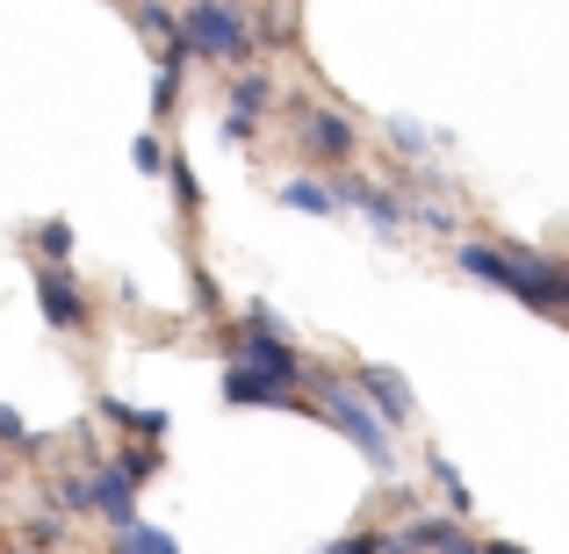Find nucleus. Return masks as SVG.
<instances>
[{"label":"nucleus","instance_id":"f03ea898","mask_svg":"<svg viewBox=\"0 0 569 554\" xmlns=\"http://www.w3.org/2000/svg\"><path fill=\"white\" fill-rule=\"evenodd\" d=\"M181 29L194 43V58H217V66H252V51H260V29H252L246 8H231V0H188L181 8Z\"/></svg>","mask_w":569,"mask_h":554},{"label":"nucleus","instance_id":"6e6552de","mask_svg":"<svg viewBox=\"0 0 569 554\" xmlns=\"http://www.w3.org/2000/svg\"><path fill=\"white\" fill-rule=\"evenodd\" d=\"M353 389H361V396L376 403V411L389 417V425H403V417H411V382H403L397 367H376V361H361V367H353Z\"/></svg>","mask_w":569,"mask_h":554},{"label":"nucleus","instance_id":"20e7f679","mask_svg":"<svg viewBox=\"0 0 569 554\" xmlns=\"http://www.w3.org/2000/svg\"><path fill=\"white\" fill-rule=\"evenodd\" d=\"M223 403H231V411H296V382H281V374H267L252 361H231Z\"/></svg>","mask_w":569,"mask_h":554},{"label":"nucleus","instance_id":"4468645a","mask_svg":"<svg viewBox=\"0 0 569 554\" xmlns=\"http://www.w3.org/2000/svg\"><path fill=\"white\" fill-rule=\"evenodd\" d=\"M281 202L303 209V216H332L339 194H332V181H281Z\"/></svg>","mask_w":569,"mask_h":554},{"label":"nucleus","instance_id":"7ed1b4c3","mask_svg":"<svg viewBox=\"0 0 569 554\" xmlns=\"http://www.w3.org/2000/svg\"><path fill=\"white\" fill-rule=\"evenodd\" d=\"M289 115H296V144H303L318 167H347L353 159V115L318 109V101H303V94L289 101Z\"/></svg>","mask_w":569,"mask_h":554},{"label":"nucleus","instance_id":"ddd939ff","mask_svg":"<svg viewBox=\"0 0 569 554\" xmlns=\"http://www.w3.org/2000/svg\"><path fill=\"white\" fill-rule=\"evenodd\" d=\"M109 469H123V475H130V483H138V490H144V483H152V475H159V469H167V446H159V440H138V446H123V454H116V461H109Z\"/></svg>","mask_w":569,"mask_h":554},{"label":"nucleus","instance_id":"f8f14e48","mask_svg":"<svg viewBox=\"0 0 569 554\" xmlns=\"http://www.w3.org/2000/svg\"><path fill=\"white\" fill-rule=\"evenodd\" d=\"M231 109H238V115H267V109H274V80H267V72H252V66H238Z\"/></svg>","mask_w":569,"mask_h":554},{"label":"nucleus","instance_id":"9d476101","mask_svg":"<svg viewBox=\"0 0 569 554\" xmlns=\"http://www.w3.org/2000/svg\"><path fill=\"white\" fill-rule=\"evenodd\" d=\"M94 512L109 518V526H130V518H138V483H130L123 469H94Z\"/></svg>","mask_w":569,"mask_h":554},{"label":"nucleus","instance_id":"0eeeda50","mask_svg":"<svg viewBox=\"0 0 569 554\" xmlns=\"http://www.w3.org/2000/svg\"><path fill=\"white\" fill-rule=\"evenodd\" d=\"M332 194H339V209H368L382 231H403V216H411V202H403V194L361 181V173H332Z\"/></svg>","mask_w":569,"mask_h":554},{"label":"nucleus","instance_id":"412c9836","mask_svg":"<svg viewBox=\"0 0 569 554\" xmlns=\"http://www.w3.org/2000/svg\"><path fill=\"white\" fill-rule=\"evenodd\" d=\"M389 144H397V152H411V159H418V152H426L432 138H426V130L411 123V115H389Z\"/></svg>","mask_w":569,"mask_h":554},{"label":"nucleus","instance_id":"6ab92c4d","mask_svg":"<svg viewBox=\"0 0 569 554\" xmlns=\"http://www.w3.org/2000/svg\"><path fill=\"white\" fill-rule=\"evenodd\" d=\"M252 29H260V51H289V8H267Z\"/></svg>","mask_w":569,"mask_h":554},{"label":"nucleus","instance_id":"aec40b11","mask_svg":"<svg viewBox=\"0 0 569 554\" xmlns=\"http://www.w3.org/2000/svg\"><path fill=\"white\" fill-rule=\"evenodd\" d=\"M167 181H173V194H181V209H202V188H194V173H188V159H181V152L167 159Z\"/></svg>","mask_w":569,"mask_h":554},{"label":"nucleus","instance_id":"f3484780","mask_svg":"<svg viewBox=\"0 0 569 554\" xmlns=\"http://www.w3.org/2000/svg\"><path fill=\"white\" fill-rule=\"evenodd\" d=\"M0 446H8V454H43V446H51V440H43V432H29L22 417H14L8 403H0Z\"/></svg>","mask_w":569,"mask_h":554},{"label":"nucleus","instance_id":"1a4fd4ad","mask_svg":"<svg viewBox=\"0 0 569 554\" xmlns=\"http://www.w3.org/2000/svg\"><path fill=\"white\" fill-rule=\"evenodd\" d=\"M455 260H461V274H469V281H483V289H505V295H512L519 260H512L505 245H469V238H461V252H455Z\"/></svg>","mask_w":569,"mask_h":554},{"label":"nucleus","instance_id":"2eb2a0df","mask_svg":"<svg viewBox=\"0 0 569 554\" xmlns=\"http://www.w3.org/2000/svg\"><path fill=\"white\" fill-rule=\"evenodd\" d=\"M138 29L159 43V51H173V43H181V14H167L159 0H138Z\"/></svg>","mask_w":569,"mask_h":554},{"label":"nucleus","instance_id":"393cba45","mask_svg":"<svg viewBox=\"0 0 569 554\" xmlns=\"http://www.w3.org/2000/svg\"><path fill=\"white\" fill-rule=\"evenodd\" d=\"M0 541H8V518H0Z\"/></svg>","mask_w":569,"mask_h":554},{"label":"nucleus","instance_id":"423d86ee","mask_svg":"<svg viewBox=\"0 0 569 554\" xmlns=\"http://www.w3.org/2000/svg\"><path fill=\"white\" fill-rule=\"evenodd\" d=\"M403 547H440V554H469V547H483V541H476V533H469V518H432V512H411V518H403V526H397V554Z\"/></svg>","mask_w":569,"mask_h":554},{"label":"nucleus","instance_id":"4be33fe9","mask_svg":"<svg viewBox=\"0 0 569 554\" xmlns=\"http://www.w3.org/2000/svg\"><path fill=\"white\" fill-rule=\"evenodd\" d=\"M167 144H159V138H138V144H130V167H138V173H167Z\"/></svg>","mask_w":569,"mask_h":554},{"label":"nucleus","instance_id":"a878e982","mask_svg":"<svg viewBox=\"0 0 569 554\" xmlns=\"http://www.w3.org/2000/svg\"><path fill=\"white\" fill-rule=\"evenodd\" d=\"M0 469H8V461H0Z\"/></svg>","mask_w":569,"mask_h":554},{"label":"nucleus","instance_id":"39448f33","mask_svg":"<svg viewBox=\"0 0 569 554\" xmlns=\"http://www.w3.org/2000/svg\"><path fill=\"white\" fill-rule=\"evenodd\" d=\"M37 310H43V324H51V332H87V295L72 289V274L58 260H43L37 266Z\"/></svg>","mask_w":569,"mask_h":554},{"label":"nucleus","instance_id":"b1692460","mask_svg":"<svg viewBox=\"0 0 569 554\" xmlns=\"http://www.w3.org/2000/svg\"><path fill=\"white\" fill-rule=\"evenodd\" d=\"M29 541H37V547H58V541H66V512L37 518V526H29Z\"/></svg>","mask_w":569,"mask_h":554},{"label":"nucleus","instance_id":"dca6fc26","mask_svg":"<svg viewBox=\"0 0 569 554\" xmlns=\"http://www.w3.org/2000/svg\"><path fill=\"white\" fill-rule=\"evenodd\" d=\"M109 541H116V547H138V554H173V533L138 526V518H130V526H109Z\"/></svg>","mask_w":569,"mask_h":554},{"label":"nucleus","instance_id":"9b49d317","mask_svg":"<svg viewBox=\"0 0 569 554\" xmlns=\"http://www.w3.org/2000/svg\"><path fill=\"white\" fill-rule=\"evenodd\" d=\"M101 417L123 432H138V440H167V411H144V403H123V396H101Z\"/></svg>","mask_w":569,"mask_h":554},{"label":"nucleus","instance_id":"5701e85b","mask_svg":"<svg viewBox=\"0 0 569 554\" xmlns=\"http://www.w3.org/2000/svg\"><path fill=\"white\" fill-rule=\"evenodd\" d=\"M252 130H260V115H223V144H252Z\"/></svg>","mask_w":569,"mask_h":554},{"label":"nucleus","instance_id":"a211bd4d","mask_svg":"<svg viewBox=\"0 0 569 554\" xmlns=\"http://www.w3.org/2000/svg\"><path fill=\"white\" fill-rule=\"evenodd\" d=\"M72 245H80V238H72V223H37V260H58V266H66Z\"/></svg>","mask_w":569,"mask_h":554},{"label":"nucleus","instance_id":"f257e3e1","mask_svg":"<svg viewBox=\"0 0 569 554\" xmlns=\"http://www.w3.org/2000/svg\"><path fill=\"white\" fill-rule=\"evenodd\" d=\"M310 403H318L325 417H332L339 432H347L353 446H361V461L376 475H397V446H389V417L376 411V403L361 396V389L353 382H339V374H318V382H310Z\"/></svg>","mask_w":569,"mask_h":554}]
</instances>
